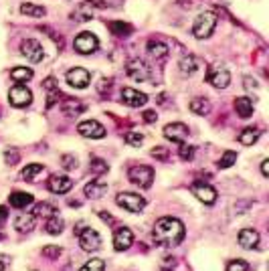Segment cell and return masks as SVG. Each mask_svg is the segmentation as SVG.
<instances>
[{
	"label": "cell",
	"mask_w": 269,
	"mask_h": 271,
	"mask_svg": "<svg viewBox=\"0 0 269 271\" xmlns=\"http://www.w3.org/2000/svg\"><path fill=\"white\" fill-rule=\"evenodd\" d=\"M154 241L160 245H178L184 239V225L178 219L162 217L154 225Z\"/></svg>",
	"instance_id": "cell-1"
},
{
	"label": "cell",
	"mask_w": 269,
	"mask_h": 271,
	"mask_svg": "<svg viewBox=\"0 0 269 271\" xmlns=\"http://www.w3.org/2000/svg\"><path fill=\"white\" fill-rule=\"evenodd\" d=\"M215 27H217V14L210 10H204L197 16V21L193 25V34L197 38H208L215 31Z\"/></svg>",
	"instance_id": "cell-2"
},
{
	"label": "cell",
	"mask_w": 269,
	"mask_h": 271,
	"mask_svg": "<svg viewBox=\"0 0 269 271\" xmlns=\"http://www.w3.org/2000/svg\"><path fill=\"white\" fill-rule=\"evenodd\" d=\"M126 71H128V77L134 79V81H148L152 79V69L146 61H142L140 57L136 59H130L128 65H126Z\"/></svg>",
	"instance_id": "cell-3"
},
{
	"label": "cell",
	"mask_w": 269,
	"mask_h": 271,
	"mask_svg": "<svg viewBox=\"0 0 269 271\" xmlns=\"http://www.w3.org/2000/svg\"><path fill=\"white\" fill-rule=\"evenodd\" d=\"M73 47H75V51L77 53H81V55H91V53H95L98 51V47H100V41H98V36L93 33H81L75 36V41H73Z\"/></svg>",
	"instance_id": "cell-4"
},
{
	"label": "cell",
	"mask_w": 269,
	"mask_h": 271,
	"mask_svg": "<svg viewBox=\"0 0 269 271\" xmlns=\"http://www.w3.org/2000/svg\"><path fill=\"white\" fill-rule=\"evenodd\" d=\"M206 81L213 87H217V89H225L231 83V73L223 67V65H210L208 73H206Z\"/></svg>",
	"instance_id": "cell-5"
},
{
	"label": "cell",
	"mask_w": 269,
	"mask_h": 271,
	"mask_svg": "<svg viewBox=\"0 0 269 271\" xmlns=\"http://www.w3.org/2000/svg\"><path fill=\"white\" fill-rule=\"evenodd\" d=\"M128 178L134 182L136 186H142V188H150L152 186V180H154V170L150 166H134V168L128 170Z\"/></svg>",
	"instance_id": "cell-6"
},
{
	"label": "cell",
	"mask_w": 269,
	"mask_h": 271,
	"mask_svg": "<svg viewBox=\"0 0 269 271\" xmlns=\"http://www.w3.org/2000/svg\"><path fill=\"white\" fill-rule=\"evenodd\" d=\"M21 53L23 57H27L31 63H41L45 59V49L36 38H25L21 43Z\"/></svg>",
	"instance_id": "cell-7"
},
{
	"label": "cell",
	"mask_w": 269,
	"mask_h": 271,
	"mask_svg": "<svg viewBox=\"0 0 269 271\" xmlns=\"http://www.w3.org/2000/svg\"><path fill=\"white\" fill-rule=\"evenodd\" d=\"M116 203L120 204L122 208L130 210V212H140L146 206V199L140 197V195H136V192H120L116 197Z\"/></svg>",
	"instance_id": "cell-8"
},
{
	"label": "cell",
	"mask_w": 269,
	"mask_h": 271,
	"mask_svg": "<svg viewBox=\"0 0 269 271\" xmlns=\"http://www.w3.org/2000/svg\"><path fill=\"white\" fill-rule=\"evenodd\" d=\"M79 247L85 253H95L101 249V235L95 229H83L79 233Z\"/></svg>",
	"instance_id": "cell-9"
},
{
	"label": "cell",
	"mask_w": 269,
	"mask_h": 271,
	"mask_svg": "<svg viewBox=\"0 0 269 271\" xmlns=\"http://www.w3.org/2000/svg\"><path fill=\"white\" fill-rule=\"evenodd\" d=\"M8 102L10 105H14V107H27V105H31L33 102V93H31V89L29 87H25V85H14L10 91H8Z\"/></svg>",
	"instance_id": "cell-10"
},
{
	"label": "cell",
	"mask_w": 269,
	"mask_h": 271,
	"mask_svg": "<svg viewBox=\"0 0 269 271\" xmlns=\"http://www.w3.org/2000/svg\"><path fill=\"white\" fill-rule=\"evenodd\" d=\"M65 79H67V83L71 87H75V89H85V87L89 85V81H91V73L83 67H75V69H71V71H67Z\"/></svg>",
	"instance_id": "cell-11"
},
{
	"label": "cell",
	"mask_w": 269,
	"mask_h": 271,
	"mask_svg": "<svg viewBox=\"0 0 269 271\" xmlns=\"http://www.w3.org/2000/svg\"><path fill=\"white\" fill-rule=\"evenodd\" d=\"M77 132L83 138H91V140H101L105 136V128L95 120H85L77 124Z\"/></svg>",
	"instance_id": "cell-12"
},
{
	"label": "cell",
	"mask_w": 269,
	"mask_h": 271,
	"mask_svg": "<svg viewBox=\"0 0 269 271\" xmlns=\"http://www.w3.org/2000/svg\"><path fill=\"white\" fill-rule=\"evenodd\" d=\"M190 192H193L202 204H215V201H217V190H215L210 184H204V182H195V184L190 186Z\"/></svg>",
	"instance_id": "cell-13"
},
{
	"label": "cell",
	"mask_w": 269,
	"mask_h": 271,
	"mask_svg": "<svg viewBox=\"0 0 269 271\" xmlns=\"http://www.w3.org/2000/svg\"><path fill=\"white\" fill-rule=\"evenodd\" d=\"M164 136L172 144H184V140L188 138V128L182 122H174V124L164 126Z\"/></svg>",
	"instance_id": "cell-14"
},
{
	"label": "cell",
	"mask_w": 269,
	"mask_h": 271,
	"mask_svg": "<svg viewBox=\"0 0 269 271\" xmlns=\"http://www.w3.org/2000/svg\"><path fill=\"white\" fill-rule=\"evenodd\" d=\"M73 188V180L65 174H53L49 180V190L53 195H65Z\"/></svg>",
	"instance_id": "cell-15"
},
{
	"label": "cell",
	"mask_w": 269,
	"mask_h": 271,
	"mask_svg": "<svg viewBox=\"0 0 269 271\" xmlns=\"http://www.w3.org/2000/svg\"><path fill=\"white\" fill-rule=\"evenodd\" d=\"M122 102L126 103L128 107H142L144 103L148 102V98H146V93L138 91L134 87H124L122 89Z\"/></svg>",
	"instance_id": "cell-16"
},
{
	"label": "cell",
	"mask_w": 269,
	"mask_h": 271,
	"mask_svg": "<svg viewBox=\"0 0 269 271\" xmlns=\"http://www.w3.org/2000/svg\"><path fill=\"white\" fill-rule=\"evenodd\" d=\"M132 243H134V233L128 227H122V229H118L113 233V247H116V251H126V249L132 247Z\"/></svg>",
	"instance_id": "cell-17"
},
{
	"label": "cell",
	"mask_w": 269,
	"mask_h": 271,
	"mask_svg": "<svg viewBox=\"0 0 269 271\" xmlns=\"http://www.w3.org/2000/svg\"><path fill=\"white\" fill-rule=\"evenodd\" d=\"M34 227H36V217L33 212H25V215H18L14 219V229L18 233H31Z\"/></svg>",
	"instance_id": "cell-18"
},
{
	"label": "cell",
	"mask_w": 269,
	"mask_h": 271,
	"mask_svg": "<svg viewBox=\"0 0 269 271\" xmlns=\"http://www.w3.org/2000/svg\"><path fill=\"white\" fill-rule=\"evenodd\" d=\"M239 245L243 249H255L259 245V233L255 229H243L239 233Z\"/></svg>",
	"instance_id": "cell-19"
},
{
	"label": "cell",
	"mask_w": 269,
	"mask_h": 271,
	"mask_svg": "<svg viewBox=\"0 0 269 271\" xmlns=\"http://www.w3.org/2000/svg\"><path fill=\"white\" fill-rule=\"evenodd\" d=\"M105 192H107V184L100 178L85 184V197H89V199H101Z\"/></svg>",
	"instance_id": "cell-20"
},
{
	"label": "cell",
	"mask_w": 269,
	"mask_h": 271,
	"mask_svg": "<svg viewBox=\"0 0 269 271\" xmlns=\"http://www.w3.org/2000/svg\"><path fill=\"white\" fill-rule=\"evenodd\" d=\"M8 201H10V206H14V208H27V206L33 204L34 199L29 192H12L8 197Z\"/></svg>",
	"instance_id": "cell-21"
},
{
	"label": "cell",
	"mask_w": 269,
	"mask_h": 271,
	"mask_svg": "<svg viewBox=\"0 0 269 271\" xmlns=\"http://www.w3.org/2000/svg\"><path fill=\"white\" fill-rule=\"evenodd\" d=\"M63 229H65V223H63V219H61L59 215L49 217L47 223H45V231H47L49 235H61Z\"/></svg>",
	"instance_id": "cell-22"
},
{
	"label": "cell",
	"mask_w": 269,
	"mask_h": 271,
	"mask_svg": "<svg viewBox=\"0 0 269 271\" xmlns=\"http://www.w3.org/2000/svg\"><path fill=\"white\" fill-rule=\"evenodd\" d=\"M146 49H148V55H152L154 59H164L168 55V47L160 41H148Z\"/></svg>",
	"instance_id": "cell-23"
},
{
	"label": "cell",
	"mask_w": 269,
	"mask_h": 271,
	"mask_svg": "<svg viewBox=\"0 0 269 271\" xmlns=\"http://www.w3.org/2000/svg\"><path fill=\"white\" fill-rule=\"evenodd\" d=\"M61 109H63V113H65L67 118H77V115H81V113L85 111V103L69 100V102H65L61 105Z\"/></svg>",
	"instance_id": "cell-24"
},
{
	"label": "cell",
	"mask_w": 269,
	"mask_h": 271,
	"mask_svg": "<svg viewBox=\"0 0 269 271\" xmlns=\"http://www.w3.org/2000/svg\"><path fill=\"white\" fill-rule=\"evenodd\" d=\"M253 102L249 98H237L235 100V111L241 115V118H249L253 113Z\"/></svg>",
	"instance_id": "cell-25"
},
{
	"label": "cell",
	"mask_w": 269,
	"mask_h": 271,
	"mask_svg": "<svg viewBox=\"0 0 269 271\" xmlns=\"http://www.w3.org/2000/svg\"><path fill=\"white\" fill-rule=\"evenodd\" d=\"M45 91H47V107H53L55 105V100H57V95H59V91H57V83H55V79L53 77H49V79H45Z\"/></svg>",
	"instance_id": "cell-26"
},
{
	"label": "cell",
	"mask_w": 269,
	"mask_h": 271,
	"mask_svg": "<svg viewBox=\"0 0 269 271\" xmlns=\"http://www.w3.org/2000/svg\"><path fill=\"white\" fill-rule=\"evenodd\" d=\"M10 77L16 81V83H27L33 79V69L29 67H14L10 71Z\"/></svg>",
	"instance_id": "cell-27"
},
{
	"label": "cell",
	"mask_w": 269,
	"mask_h": 271,
	"mask_svg": "<svg viewBox=\"0 0 269 271\" xmlns=\"http://www.w3.org/2000/svg\"><path fill=\"white\" fill-rule=\"evenodd\" d=\"M259 130L257 128H247V130H243L241 136H239V142L243 144V146H253L257 140H259Z\"/></svg>",
	"instance_id": "cell-28"
},
{
	"label": "cell",
	"mask_w": 269,
	"mask_h": 271,
	"mask_svg": "<svg viewBox=\"0 0 269 271\" xmlns=\"http://www.w3.org/2000/svg\"><path fill=\"white\" fill-rule=\"evenodd\" d=\"M93 16V8H91V2H83V4H79L77 6V10L73 12V18H77V21H89Z\"/></svg>",
	"instance_id": "cell-29"
},
{
	"label": "cell",
	"mask_w": 269,
	"mask_h": 271,
	"mask_svg": "<svg viewBox=\"0 0 269 271\" xmlns=\"http://www.w3.org/2000/svg\"><path fill=\"white\" fill-rule=\"evenodd\" d=\"M190 109L197 113V115H206L208 111H210V103L206 98H195L193 102H190Z\"/></svg>",
	"instance_id": "cell-30"
},
{
	"label": "cell",
	"mask_w": 269,
	"mask_h": 271,
	"mask_svg": "<svg viewBox=\"0 0 269 271\" xmlns=\"http://www.w3.org/2000/svg\"><path fill=\"white\" fill-rule=\"evenodd\" d=\"M21 12L23 14H27V16H45V8L43 6H39V4H31V2H25V4H21Z\"/></svg>",
	"instance_id": "cell-31"
},
{
	"label": "cell",
	"mask_w": 269,
	"mask_h": 271,
	"mask_svg": "<svg viewBox=\"0 0 269 271\" xmlns=\"http://www.w3.org/2000/svg\"><path fill=\"white\" fill-rule=\"evenodd\" d=\"M180 71H182L184 75H193V73L197 71V59H195L193 55L182 57V59H180Z\"/></svg>",
	"instance_id": "cell-32"
},
{
	"label": "cell",
	"mask_w": 269,
	"mask_h": 271,
	"mask_svg": "<svg viewBox=\"0 0 269 271\" xmlns=\"http://www.w3.org/2000/svg\"><path fill=\"white\" fill-rule=\"evenodd\" d=\"M33 215H34V217H47V219H49V217L57 215V208H55L53 204L41 203V204H36V206H34Z\"/></svg>",
	"instance_id": "cell-33"
},
{
	"label": "cell",
	"mask_w": 269,
	"mask_h": 271,
	"mask_svg": "<svg viewBox=\"0 0 269 271\" xmlns=\"http://www.w3.org/2000/svg\"><path fill=\"white\" fill-rule=\"evenodd\" d=\"M237 162V152H233V150H227L223 156H221V160H219V168L221 170H225V168H231L233 164Z\"/></svg>",
	"instance_id": "cell-34"
},
{
	"label": "cell",
	"mask_w": 269,
	"mask_h": 271,
	"mask_svg": "<svg viewBox=\"0 0 269 271\" xmlns=\"http://www.w3.org/2000/svg\"><path fill=\"white\" fill-rule=\"evenodd\" d=\"M43 170H45V166H43V164H29L27 168L23 170V174H21V176H23L25 180H34V178H36V176H39Z\"/></svg>",
	"instance_id": "cell-35"
},
{
	"label": "cell",
	"mask_w": 269,
	"mask_h": 271,
	"mask_svg": "<svg viewBox=\"0 0 269 271\" xmlns=\"http://www.w3.org/2000/svg\"><path fill=\"white\" fill-rule=\"evenodd\" d=\"M126 144L140 148V146L144 144V136L140 134V132H128V134H126Z\"/></svg>",
	"instance_id": "cell-36"
},
{
	"label": "cell",
	"mask_w": 269,
	"mask_h": 271,
	"mask_svg": "<svg viewBox=\"0 0 269 271\" xmlns=\"http://www.w3.org/2000/svg\"><path fill=\"white\" fill-rule=\"evenodd\" d=\"M103 267H105L103 259H91V261H87L79 271H103Z\"/></svg>",
	"instance_id": "cell-37"
},
{
	"label": "cell",
	"mask_w": 269,
	"mask_h": 271,
	"mask_svg": "<svg viewBox=\"0 0 269 271\" xmlns=\"http://www.w3.org/2000/svg\"><path fill=\"white\" fill-rule=\"evenodd\" d=\"M152 158L166 162V160L170 158V152L166 150V148H164V146H156V148H152Z\"/></svg>",
	"instance_id": "cell-38"
},
{
	"label": "cell",
	"mask_w": 269,
	"mask_h": 271,
	"mask_svg": "<svg viewBox=\"0 0 269 271\" xmlns=\"http://www.w3.org/2000/svg\"><path fill=\"white\" fill-rule=\"evenodd\" d=\"M195 152H197V148L195 146H180V158L182 160H193L195 158Z\"/></svg>",
	"instance_id": "cell-39"
},
{
	"label": "cell",
	"mask_w": 269,
	"mask_h": 271,
	"mask_svg": "<svg viewBox=\"0 0 269 271\" xmlns=\"http://www.w3.org/2000/svg\"><path fill=\"white\" fill-rule=\"evenodd\" d=\"M109 29H111L113 33H118V34H128L130 31H132V27H130V25H122V23H111V25H109Z\"/></svg>",
	"instance_id": "cell-40"
},
{
	"label": "cell",
	"mask_w": 269,
	"mask_h": 271,
	"mask_svg": "<svg viewBox=\"0 0 269 271\" xmlns=\"http://www.w3.org/2000/svg\"><path fill=\"white\" fill-rule=\"evenodd\" d=\"M227 271H249V265L243 261V259H237V261H231Z\"/></svg>",
	"instance_id": "cell-41"
},
{
	"label": "cell",
	"mask_w": 269,
	"mask_h": 271,
	"mask_svg": "<svg viewBox=\"0 0 269 271\" xmlns=\"http://www.w3.org/2000/svg\"><path fill=\"white\" fill-rule=\"evenodd\" d=\"M91 168H93V172H95V174L100 176V174H103V172L107 170V164H105L103 160H98V158H93V160H91Z\"/></svg>",
	"instance_id": "cell-42"
},
{
	"label": "cell",
	"mask_w": 269,
	"mask_h": 271,
	"mask_svg": "<svg viewBox=\"0 0 269 271\" xmlns=\"http://www.w3.org/2000/svg\"><path fill=\"white\" fill-rule=\"evenodd\" d=\"M43 255H47V257H51V259H53V257H59V255H61V249H59V247H55V245H49V247H45V249H43Z\"/></svg>",
	"instance_id": "cell-43"
},
{
	"label": "cell",
	"mask_w": 269,
	"mask_h": 271,
	"mask_svg": "<svg viewBox=\"0 0 269 271\" xmlns=\"http://www.w3.org/2000/svg\"><path fill=\"white\" fill-rule=\"evenodd\" d=\"M63 164H65V168L67 170H75V166H77V160H75L73 156L65 154V156H63Z\"/></svg>",
	"instance_id": "cell-44"
},
{
	"label": "cell",
	"mask_w": 269,
	"mask_h": 271,
	"mask_svg": "<svg viewBox=\"0 0 269 271\" xmlns=\"http://www.w3.org/2000/svg\"><path fill=\"white\" fill-rule=\"evenodd\" d=\"M109 85H111V79H101L98 91H100L101 95H103V93H109Z\"/></svg>",
	"instance_id": "cell-45"
},
{
	"label": "cell",
	"mask_w": 269,
	"mask_h": 271,
	"mask_svg": "<svg viewBox=\"0 0 269 271\" xmlns=\"http://www.w3.org/2000/svg\"><path fill=\"white\" fill-rule=\"evenodd\" d=\"M158 120V115H156V111H152V109H148V111H144V122L146 124H152V122H156Z\"/></svg>",
	"instance_id": "cell-46"
},
{
	"label": "cell",
	"mask_w": 269,
	"mask_h": 271,
	"mask_svg": "<svg viewBox=\"0 0 269 271\" xmlns=\"http://www.w3.org/2000/svg\"><path fill=\"white\" fill-rule=\"evenodd\" d=\"M4 160H6L8 164H16V162H18V154H14V152H12V154L6 152V154H4Z\"/></svg>",
	"instance_id": "cell-47"
},
{
	"label": "cell",
	"mask_w": 269,
	"mask_h": 271,
	"mask_svg": "<svg viewBox=\"0 0 269 271\" xmlns=\"http://www.w3.org/2000/svg\"><path fill=\"white\" fill-rule=\"evenodd\" d=\"M245 85H247V89H255L257 87V81L255 79L251 81V77H245Z\"/></svg>",
	"instance_id": "cell-48"
},
{
	"label": "cell",
	"mask_w": 269,
	"mask_h": 271,
	"mask_svg": "<svg viewBox=\"0 0 269 271\" xmlns=\"http://www.w3.org/2000/svg\"><path fill=\"white\" fill-rule=\"evenodd\" d=\"M261 174H263V176H269V160H263V162H261Z\"/></svg>",
	"instance_id": "cell-49"
},
{
	"label": "cell",
	"mask_w": 269,
	"mask_h": 271,
	"mask_svg": "<svg viewBox=\"0 0 269 271\" xmlns=\"http://www.w3.org/2000/svg\"><path fill=\"white\" fill-rule=\"evenodd\" d=\"M101 219H103L105 223H111V215H109V212H101Z\"/></svg>",
	"instance_id": "cell-50"
},
{
	"label": "cell",
	"mask_w": 269,
	"mask_h": 271,
	"mask_svg": "<svg viewBox=\"0 0 269 271\" xmlns=\"http://www.w3.org/2000/svg\"><path fill=\"white\" fill-rule=\"evenodd\" d=\"M4 219H6V208H4V206H0V223H2Z\"/></svg>",
	"instance_id": "cell-51"
},
{
	"label": "cell",
	"mask_w": 269,
	"mask_h": 271,
	"mask_svg": "<svg viewBox=\"0 0 269 271\" xmlns=\"http://www.w3.org/2000/svg\"><path fill=\"white\" fill-rule=\"evenodd\" d=\"M0 271H4V263L2 261H0Z\"/></svg>",
	"instance_id": "cell-52"
}]
</instances>
